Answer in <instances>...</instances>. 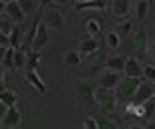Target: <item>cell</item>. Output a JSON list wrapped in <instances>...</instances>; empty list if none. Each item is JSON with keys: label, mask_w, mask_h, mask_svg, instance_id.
Instances as JSON below:
<instances>
[{"label": "cell", "mask_w": 155, "mask_h": 129, "mask_svg": "<svg viewBox=\"0 0 155 129\" xmlns=\"http://www.w3.org/2000/svg\"><path fill=\"white\" fill-rule=\"evenodd\" d=\"M95 103L99 105L101 113H105V117L117 109V95L115 91H107V89H95Z\"/></svg>", "instance_id": "1"}, {"label": "cell", "mask_w": 155, "mask_h": 129, "mask_svg": "<svg viewBox=\"0 0 155 129\" xmlns=\"http://www.w3.org/2000/svg\"><path fill=\"white\" fill-rule=\"evenodd\" d=\"M141 81L143 79H129V77H125V79H121L119 85H117V99H125L127 103L133 99V95H135V91H137V87L141 85Z\"/></svg>", "instance_id": "2"}, {"label": "cell", "mask_w": 155, "mask_h": 129, "mask_svg": "<svg viewBox=\"0 0 155 129\" xmlns=\"http://www.w3.org/2000/svg\"><path fill=\"white\" fill-rule=\"evenodd\" d=\"M153 95H155V85L153 83L141 81V85L137 87V91H135V95H133L131 103H135V105H143V103H147V101L153 99Z\"/></svg>", "instance_id": "3"}, {"label": "cell", "mask_w": 155, "mask_h": 129, "mask_svg": "<svg viewBox=\"0 0 155 129\" xmlns=\"http://www.w3.org/2000/svg\"><path fill=\"white\" fill-rule=\"evenodd\" d=\"M77 93H79L83 105L87 107L95 105V85L91 81H79L77 83Z\"/></svg>", "instance_id": "4"}, {"label": "cell", "mask_w": 155, "mask_h": 129, "mask_svg": "<svg viewBox=\"0 0 155 129\" xmlns=\"http://www.w3.org/2000/svg\"><path fill=\"white\" fill-rule=\"evenodd\" d=\"M42 24H45L48 30H63L64 28V16H63V12L54 10V8H48V10L45 12Z\"/></svg>", "instance_id": "5"}, {"label": "cell", "mask_w": 155, "mask_h": 129, "mask_svg": "<svg viewBox=\"0 0 155 129\" xmlns=\"http://www.w3.org/2000/svg\"><path fill=\"white\" fill-rule=\"evenodd\" d=\"M125 77L129 79H143V64L139 63L137 57H129L125 59V69H123Z\"/></svg>", "instance_id": "6"}, {"label": "cell", "mask_w": 155, "mask_h": 129, "mask_svg": "<svg viewBox=\"0 0 155 129\" xmlns=\"http://www.w3.org/2000/svg\"><path fill=\"white\" fill-rule=\"evenodd\" d=\"M121 81V73H113V71H103L101 77H99V89H107V91H113V89L119 85Z\"/></svg>", "instance_id": "7"}, {"label": "cell", "mask_w": 155, "mask_h": 129, "mask_svg": "<svg viewBox=\"0 0 155 129\" xmlns=\"http://www.w3.org/2000/svg\"><path fill=\"white\" fill-rule=\"evenodd\" d=\"M24 26L22 24H14V28H12L10 36H8V47L14 48V51H20V47H22V41H24Z\"/></svg>", "instance_id": "8"}, {"label": "cell", "mask_w": 155, "mask_h": 129, "mask_svg": "<svg viewBox=\"0 0 155 129\" xmlns=\"http://www.w3.org/2000/svg\"><path fill=\"white\" fill-rule=\"evenodd\" d=\"M48 41H51V36H48V28H46L45 24H40L38 30H36V36H35V41H32V48L30 51H42V48L48 45Z\"/></svg>", "instance_id": "9"}, {"label": "cell", "mask_w": 155, "mask_h": 129, "mask_svg": "<svg viewBox=\"0 0 155 129\" xmlns=\"http://www.w3.org/2000/svg\"><path fill=\"white\" fill-rule=\"evenodd\" d=\"M4 14L8 18H12L14 20V24H22V20L26 16H24V12L20 10V6H18V2H6V6H4Z\"/></svg>", "instance_id": "10"}, {"label": "cell", "mask_w": 155, "mask_h": 129, "mask_svg": "<svg viewBox=\"0 0 155 129\" xmlns=\"http://www.w3.org/2000/svg\"><path fill=\"white\" fill-rule=\"evenodd\" d=\"M97 48H99V38H91V36H83L79 41V53L81 57L83 55H95L97 53Z\"/></svg>", "instance_id": "11"}, {"label": "cell", "mask_w": 155, "mask_h": 129, "mask_svg": "<svg viewBox=\"0 0 155 129\" xmlns=\"http://www.w3.org/2000/svg\"><path fill=\"white\" fill-rule=\"evenodd\" d=\"M109 10H111V14H113L115 18H125V16H129L131 6H129L127 0H113V2L109 4Z\"/></svg>", "instance_id": "12"}, {"label": "cell", "mask_w": 155, "mask_h": 129, "mask_svg": "<svg viewBox=\"0 0 155 129\" xmlns=\"http://www.w3.org/2000/svg\"><path fill=\"white\" fill-rule=\"evenodd\" d=\"M133 42H135V51H137V55H139V57H145V53L149 51V47H147V35H145L143 26H139V28H137Z\"/></svg>", "instance_id": "13"}, {"label": "cell", "mask_w": 155, "mask_h": 129, "mask_svg": "<svg viewBox=\"0 0 155 129\" xmlns=\"http://www.w3.org/2000/svg\"><path fill=\"white\" fill-rule=\"evenodd\" d=\"M2 127L4 129H12V127H18V123H20V111H18L16 107H10L8 111H6V115L2 117Z\"/></svg>", "instance_id": "14"}, {"label": "cell", "mask_w": 155, "mask_h": 129, "mask_svg": "<svg viewBox=\"0 0 155 129\" xmlns=\"http://www.w3.org/2000/svg\"><path fill=\"white\" fill-rule=\"evenodd\" d=\"M24 79H26V83H28L32 89H36L38 93H46V85H45V81L40 79V75L36 71H26V73H24Z\"/></svg>", "instance_id": "15"}, {"label": "cell", "mask_w": 155, "mask_h": 129, "mask_svg": "<svg viewBox=\"0 0 155 129\" xmlns=\"http://www.w3.org/2000/svg\"><path fill=\"white\" fill-rule=\"evenodd\" d=\"M85 32L87 36H91V38H99V35H101V20H97L95 16H89L85 20Z\"/></svg>", "instance_id": "16"}, {"label": "cell", "mask_w": 155, "mask_h": 129, "mask_svg": "<svg viewBox=\"0 0 155 129\" xmlns=\"http://www.w3.org/2000/svg\"><path fill=\"white\" fill-rule=\"evenodd\" d=\"M105 8H107V2H103V0L77 2V4H75V10H77V12H83V10H105Z\"/></svg>", "instance_id": "17"}, {"label": "cell", "mask_w": 155, "mask_h": 129, "mask_svg": "<svg viewBox=\"0 0 155 129\" xmlns=\"http://www.w3.org/2000/svg\"><path fill=\"white\" fill-rule=\"evenodd\" d=\"M107 59H109V55L107 53H95V57H93L91 61V71L93 73H99V71H103L105 67H107Z\"/></svg>", "instance_id": "18"}, {"label": "cell", "mask_w": 155, "mask_h": 129, "mask_svg": "<svg viewBox=\"0 0 155 129\" xmlns=\"http://www.w3.org/2000/svg\"><path fill=\"white\" fill-rule=\"evenodd\" d=\"M81 61H83V57H81L79 51H75V48H71V51H67L63 57V63L67 64V67H79Z\"/></svg>", "instance_id": "19"}, {"label": "cell", "mask_w": 155, "mask_h": 129, "mask_svg": "<svg viewBox=\"0 0 155 129\" xmlns=\"http://www.w3.org/2000/svg\"><path fill=\"white\" fill-rule=\"evenodd\" d=\"M125 69V59L115 55V57H109L107 59V71H113V73H121Z\"/></svg>", "instance_id": "20"}, {"label": "cell", "mask_w": 155, "mask_h": 129, "mask_svg": "<svg viewBox=\"0 0 155 129\" xmlns=\"http://www.w3.org/2000/svg\"><path fill=\"white\" fill-rule=\"evenodd\" d=\"M0 101H2V103H4L8 109H10V107H16L18 95L14 93V91H8V89H4V91H0Z\"/></svg>", "instance_id": "21"}, {"label": "cell", "mask_w": 155, "mask_h": 129, "mask_svg": "<svg viewBox=\"0 0 155 129\" xmlns=\"http://www.w3.org/2000/svg\"><path fill=\"white\" fill-rule=\"evenodd\" d=\"M18 6L24 12V16H28V14H32V12H36L40 8V4L35 2V0H18Z\"/></svg>", "instance_id": "22"}, {"label": "cell", "mask_w": 155, "mask_h": 129, "mask_svg": "<svg viewBox=\"0 0 155 129\" xmlns=\"http://www.w3.org/2000/svg\"><path fill=\"white\" fill-rule=\"evenodd\" d=\"M131 30H133V22H131V20H123V22L117 24L115 35L119 36L121 41H123V38H127V36H129V32H131Z\"/></svg>", "instance_id": "23"}, {"label": "cell", "mask_w": 155, "mask_h": 129, "mask_svg": "<svg viewBox=\"0 0 155 129\" xmlns=\"http://www.w3.org/2000/svg\"><path fill=\"white\" fill-rule=\"evenodd\" d=\"M12 28H14V20L8 18L6 14H0V32H2L4 36H10Z\"/></svg>", "instance_id": "24"}, {"label": "cell", "mask_w": 155, "mask_h": 129, "mask_svg": "<svg viewBox=\"0 0 155 129\" xmlns=\"http://www.w3.org/2000/svg\"><path fill=\"white\" fill-rule=\"evenodd\" d=\"M38 63H40V53L38 51H30V53H26V71H36Z\"/></svg>", "instance_id": "25"}, {"label": "cell", "mask_w": 155, "mask_h": 129, "mask_svg": "<svg viewBox=\"0 0 155 129\" xmlns=\"http://www.w3.org/2000/svg\"><path fill=\"white\" fill-rule=\"evenodd\" d=\"M22 67H26V53L14 51V64H12V69H22Z\"/></svg>", "instance_id": "26"}, {"label": "cell", "mask_w": 155, "mask_h": 129, "mask_svg": "<svg viewBox=\"0 0 155 129\" xmlns=\"http://www.w3.org/2000/svg\"><path fill=\"white\" fill-rule=\"evenodd\" d=\"M141 109H143V117H141V119H151V117H153V113H155V99L143 103Z\"/></svg>", "instance_id": "27"}, {"label": "cell", "mask_w": 155, "mask_h": 129, "mask_svg": "<svg viewBox=\"0 0 155 129\" xmlns=\"http://www.w3.org/2000/svg\"><path fill=\"white\" fill-rule=\"evenodd\" d=\"M143 81L153 83V85H155V67H153V64H145V67H143Z\"/></svg>", "instance_id": "28"}, {"label": "cell", "mask_w": 155, "mask_h": 129, "mask_svg": "<svg viewBox=\"0 0 155 129\" xmlns=\"http://www.w3.org/2000/svg\"><path fill=\"white\" fill-rule=\"evenodd\" d=\"M135 10H137V18L139 20H143L145 16H147V10H149V4L145 2V0H139L137 6H135Z\"/></svg>", "instance_id": "29"}, {"label": "cell", "mask_w": 155, "mask_h": 129, "mask_svg": "<svg viewBox=\"0 0 155 129\" xmlns=\"http://www.w3.org/2000/svg\"><path fill=\"white\" fill-rule=\"evenodd\" d=\"M119 45H121V38L115 35V30L107 32V47L109 48H119Z\"/></svg>", "instance_id": "30"}, {"label": "cell", "mask_w": 155, "mask_h": 129, "mask_svg": "<svg viewBox=\"0 0 155 129\" xmlns=\"http://www.w3.org/2000/svg\"><path fill=\"white\" fill-rule=\"evenodd\" d=\"M97 127L99 129H117V125L113 123L109 117H99L97 119Z\"/></svg>", "instance_id": "31"}, {"label": "cell", "mask_w": 155, "mask_h": 129, "mask_svg": "<svg viewBox=\"0 0 155 129\" xmlns=\"http://www.w3.org/2000/svg\"><path fill=\"white\" fill-rule=\"evenodd\" d=\"M2 64L4 67H12L14 64V48H6V55H4V61H2Z\"/></svg>", "instance_id": "32"}, {"label": "cell", "mask_w": 155, "mask_h": 129, "mask_svg": "<svg viewBox=\"0 0 155 129\" xmlns=\"http://www.w3.org/2000/svg\"><path fill=\"white\" fill-rule=\"evenodd\" d=\"M83 129H99L97 127V119L95 117H85L83 119Z\"/></svg>", "instance_id": "33"}, {"label": "cell", "mask_w": 155, "mask_h": 129, "mask_svg": "<svg viewBox=\"0 0 155 129\" xmlns=\"http://www.w3.org/2000/svg\"><path fill=\"white\" fill-rule=\"evenodd\" d=\"M0 91H4V67L0 64Z\"/></svg>", "instance_id": "34"}, {"label": "cell", "mask_w": 155, "mask_h": 129, "mask_svg": "<svg viewBox=\"0 0 155 129\" xmlns=\"http://www.w3.org/2000/svg\"><path fill=\"white\" fill-rule=\"evenodd\" d=\"M6 111H8V107H6L4 103L0 101V121H2V117H4V115H6Z\"/></svg>", "instance_id": "35"}, {"label": "cell", "mask_w": 155, "mask_h": 129, "mask_svg": "<svg viewBox=\"0 0 155 129\" xmlns=\"http://www.w3.org/2000/svg\"><path fill=\"white\" fill-rule=\"evenodd\" d=\"M0 47H8V36H4L0 32Z\"/></svg>", "instance_id": "36"}, {"label": "cell", "mask_w": 155, "mask_h": 129, "mask_svg": "<svg viewBox=\"0 0 155 129\" xmlns=\"http://www.w3.org/2000/svg\"><path fill=\"white\" fill-rule=\"evenodd\" d=\"M6 48H8V47H0V64H2V61H4V55H6Z\"/></svg>", "instance_id": "37"}, {"label": "cell", "mask_w": 155, "mask_h": 129, "mask_svg": "<svg viewBox=\"0 0 155 129\" xmlns=\"http://www.w3.org/2000/svg\"><path fill=\"white\" fill-rule=\"evenodd\" d=\"M147 53H149V55H151V59L155 61V42H153V45L149 47V51H147Z\"/></svg>", "instance_id": "38"}, {"label": "cell", "mask_w": 155, "mask_h": 129, "mask_svg": "<svg viewBox=\"0 0 155 129\" xmlns=\"http://www.w3.org/2000/svg\"><path fill=\"white\" fill-rule=\"evenodd\" d=\"M145 129H155V119H151V121H149V123H147V125H145Z\"/></svg>", "instance_id": "39"}, {"label": "cell", "mask_w": 155, "mask_h": 129, "mask_svg": "<svg viewBox=\"0 0 155 129\" xmlns=\"http://www.w3.org/2000/svg\"><path fill=\"white\" fill-rule=\"evenodd\" d=\"M127 129H145V127H143V125H129Z\"/></svg>", "instance_id": "40"}, {"label": "cell", "mask_w": 155, "mask_h": 129, "mask_svg": "<svg viewBox=\"0 0 155 129\" xmlns=\"http://www.w3.org/2000/svg\"><path fill=\"white\" fill-rule=\"evenodd\" d=\"M4 6H6V2H2V0H0V14H4Z\"/></svg>", "instance_id": "41"}, {"label": "cell", "mask_w": 155, "mask_h": 129, "mask_svg": "<svg viewBox=\"0 0 155 129\" xmlns=\"http://www.w3.org/2000/svg\"><path fill=\"white\" fill-rule=\"evenodd\" d=\"M0 129H2V123H0Z\"/></svg>", "instance_id": "42"}, {"label": "cell", "mask_w": 155, "mask_h": 129, "mask_svg": "<svg viewBox=\"0 0 155 129\" xmlns=\"http://www.w3.org/2000/svg\"><path fill=\"white\" fill-rule=\"evenodd\" d=\"M12 129H18V127H12Z\"/></svg>", "instance_id": "43"}, {"label": "cell", "mask_w": 155, "mask_h": 129, "mask_svg": "<svg viewBox=\"0 0 155 129\" xmlns=\"http://www.w3.org/2000/svg\"><path fill=\"white\" fill-rule=\"evenodd\" d=\"M153 99H155V95H153Z\"/></svg>", "instance_id": "44"}, {"label": "cell", "mask_w": 155, "mask_h": 129, "mask_svg": "<svg viewBox=\"0 0 155 129\" xmlns=\"http://www.w3.org/2000/svg\"><path fill=\"white\" fill-rule=\"evenodd\" d=\"M153 26H155V22H153Z\"/></svg>", "instance_id": "45"}]
</instances>
